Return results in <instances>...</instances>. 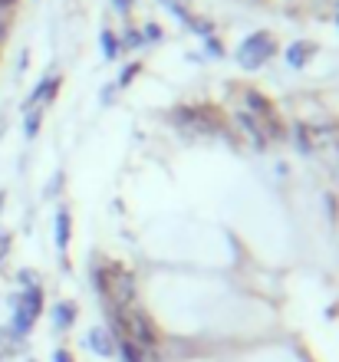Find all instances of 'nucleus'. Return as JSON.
Segmentation results:
<instances>
[{"mask_svg":"<svg viewBox=\"0 0 339 362\" xmlns=\"http://www.w3.org/2000/svg\"><path fill=\"white\" fill-rule=\"evenodd\" d=\"M93 284L103 290L109 300H115V303H122L129 306L132 303V296H135V280L125 270H93Z\"/></svg>","mask_w":339,"mask_h":362,"instance_id":"1","label":"nucleus"},{"mask_svg":"<svg viewBox=\"0 0 339 362\" xmlns=\"http://www.w3.org/2000/svg\"><path fill=\"white\" fill-rule=\"evenodd\" d=\"M119 329H122L125 339H132L139 346H155V326L145 313H142L139 306H122L119 310Z\"/></svg>","mask_w":339,"mask_h":362,"instance_id":"2","label":"nucleus"},{"mask_svg":"<svg viewBox=\"0 0 339 362\" xmlns=\"http://www.w3.org/2000/svg\"><path fill=\"white\" fill-rule=\"evenodd\" d=\"M244 103L251 105V119L257 122V129L264 132V139H280L283 135V125H280V119H277V112H273V105L267 103L260 93H254V89H247L244 93Z\"/></svg>","mask_w":339,"mask_h":362,"instance_id":"3","label":"nucleus"},{"mask_svg":"<svg viewBox=\"0 0 339 362\" xmlns=\"http://www.w3.org/2000/svg\"><path fill=\"white\" fill-rule=\"evenodd\" d=\"M273 53H277V43H273L270 33H254V37H247L244 43H241L237 59H241L244 69H257V66H264Z\"/></svg>","mask_w":339,"mask_h":362,"instance_id":"4","label":"nucleus"},{"mask_svg":"<svg viewBox=\"0 0 339 362\" xmlns=\"http://www.w3.org/2000/svg\"><path fill=\"white\" fill-rule=\"evenodd\" d=\"M316 53V47L313 43H306V40H300V43H293L290 49H287V63H290L293 69H300V66H306V59Z\"/></svg>","mask_w":339,"mask_h":362,"instance_id":"5","label":"nucleus"},{"mask_svg":"<svg viewBox=\"0 0 339 362\" xmlns=\"http://www.w3.org/2000/svg\"><path fill=\"white\" fill-rule=\"evenodd\" d=\"M89 346H93V353H99V356H113V339H109V333H105V329H99V326H96V329H89Z\"/></svg>","mask_w":339,"mask_h":362,"instance_id":"6","label":"nucleus"},{"mask_svg":"<svg viewBox=\"0 0 339 362\" xmlns=\"http://www.w3.org/2000/svg\"><path fill=\"white\" fill-rule=\"evenodd\" d=\"M20 310H27L33 320L40 316V310H43V300H40V290L33 286V290H27V293L20 296Z\"/></svg>","mask_w":339,"mask_h":362,"instance_id":"7","label":"nucleus"},{"mask_svg":"<svg viewBox=\"0 0 339 362\" xmlns=\"http://www.w3.org/2000/svg\"><path fill=\"white\" fill-rule=\"evenodd\" d=\"M30 326H33V316H30L27 310H20V306H17V313H13V336H27Z\"/></svg>","mask_w":339,"mask_h":362,"instance_id":"8","label":"nucleus"},{"mask_svg":"<svg viewBox=\"0 0 339 362\" xmlns=\"http://www.w3.org/2000/svg\"><path fill=\"white\" fill-rule=\"evenodd\" d=\"M67 240H69V214L67 211H59L57 214V244L59 247H67Z\"/></svg>","mask_w":339,"mask_h":362,"instance_id":"9","label":"nucleus"},{"mask_svg":"<svg viewBox=\"0 0 339 362\" xmlns=\"http://www.w3.org/2000/svg\"><path fill=\"white\" fill-rule=\"evenodd\" d=\"M73 316H76L73 306H67V303L57 306V326H69V323H73Z\"/></svg>","mask_w":339,"mask_h":362,"instance_id":"10","label":"nucleus"},{"mask_svg":"<svg viewBox=\"0 0 339 362\" xmlns=\"http://www.w3.org/2000/svg\"><path fill=\"white\" fill-rule=\"evenodd\" d=\"M142 33H145L142 40H151V43H159V40H161V27H159V23H149V27L142 30Z\"/></svg>","mask_w":339,"mask_h":362,"instance_id":"11","label":"nucleus"},{"mask_svg":"<svg viewBox=\"0 0 339 362\" xmlns=\"http://www.w3.org/2000/svg\"><path fill=\"white\" fill-rule=\"evenodd\" d=\"M37 125H40V112H30L27 115V135H30V139L37 135Z\"/></svg>","mask_w":339,"mask_h":362,"instance_id":"12","label":"nucleus"},{"mask_svg":"<svg viewBox=\"0 0 339 362\" xmlns=\"http://www.w3.org/2000/svg\"><path fill=\"white\" fill-rule=\"evenodd\" d=\"M103 47H105V57L113 59L115 57V40H113V33H103Z\"/></svg>","mask_w":339,"mask_h":362,"instance_id":"13","label":"nucleus"},{"mask_svg":"<svg viewBox=\"0 0 339 362\" xmlns=\"http://www.w3.org/2000/svg\"><path fill=\"white\" fill-rule=\"evenodd\" d=\"M7 250H10V238L7 234H0V260L7 257Z\"/></svg>","mask_w":339,"mask_h":362,"instance_id":"14","label":"nucleus"},{"mask_svg":"<svg viewBox=\"0 0 339 362\" xmlns=\"http://www.w3.org/2000/svg\"><path fill=\"white\" fill-rule=\"evenodd\" d=\"M7 37V17H0V40Z\"/></svg>","mask_w":339,"mask_h":362,"instance_id":"15","label":"nucleus"},{"mask_svg":"<svg viewBox=\"0 0 339 362\" xmlns=\"http://www.w3.org/2000/svg\"><path fill=\"white\" fill-rule=\"evenodd\" d=\"M13 4H17V0H0V10H10Z\"/></svg>","mask_w":339,"mask_h":362,"instance_id":"16","label":"nucleus"},{"mask_svg":"<svg viewBox=\"0 0 339 362\" xmlns=\"http://www.w3.org/2000/svg\"><path fill=\"white\" fill-rule=\"evenodd\" d=\"M129 4H132V0H115V7H119V10H125Z\"/></svg>","mask_w":339,"mask_h":362,"instance_id":"17","label":"nucleus"},{"mask_svg":"<svg viewBox=\"0 0 339 362\" xmlns=\"http://www.w3.org/2000/svg\"><path fill=\"white\" fill-rule=\"evenodd\" d=\"M165 4H168L171 10H175V7H185V4H181V0H165Z\"/></svg>","mask_w":339,"mask_h":362,"instance_id":"18","label":"nucleus"},{"mask_svg":"<svg viewBox=\"0 0 339 362\" xmlns=\"http://www.w3.org/2000/svg\"><path fill=\"white\" fill-rule=\"evenodd\" d=\"M336 20H339V17H336Z\"/></svg>","mask_w":339,"mask_h":362,"instance_id":"19","label":"nucleus"}]
</instances>
